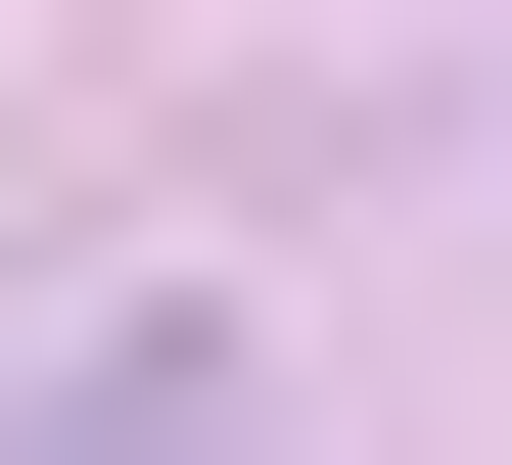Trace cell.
Returning <instances> with one entry per match:
<instances>
[{
	"label": "cell",
	"instance_id": "6da1fadb",
	"mask_svg": "<svg viewBox=\"0 0 512 465\" xmlns=\"http://www.w3.org/2000/svg\"><path fill=\"white\" fill-rule=\"evenodd\" d=\"M0 465H280V326H233V279H140V326L0 372Z\"/></svg>",
	"mask_w": 512,
	"mask_h": 465
}]
</instances>
